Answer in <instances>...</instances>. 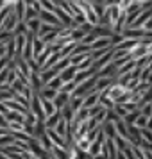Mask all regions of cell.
I'll return each mask as SVG.
<instances>
[{
  "label": "cell",
  "mask_w": 152,
  "mask_h": 159,
  "mask_svg": "<svg viewBox=\"0 0 152 159\" xmlns=\"http://www.w3.org/2000/svg\"><path fill=\"white\" fill-rule=\"evenodd\" d=\"M38 18L41 20L43 23H48V25H54V27H63V23L59 22V18L54 13L50 11H45V9H39V13H38Z\"/></svg>",
  "instance_id": "1"
},
{
  "label": "cell",
  "mask_w": 152,
  "mask_h": 159,
  "mask_svg": "<svg viewBox=\"0 0 152 159\" xmlns=\"http://www.w3.org/2000/svg\"><path fill=\"white\" fill-rule=\"evenodd\" d=\"M145 32L147 30L145 29H132V27H125V29L122 30L123 38H129V39H145Z\"/></svg>",
  "instance_id": "2"
},
{
  "label": "cell",
  "mask_w": 152,
  "mask_h": 159,
  "mask_svg": "<svg viewBox=\"0 0 152 159\" xmlns=\"http://www.w3.org/2000/svg\"><path fill=\"white\" fill-rule=\"evenodd\" d=\"M75 73H77V66L70 65V66H66L63 72H59V79L63 80V82H68V80H73Z\"/></svg>",
  "instance_id": "3"
},
{
  "label": "cell",
  "mask_w": 152,
  "mask_h": 159,
  "mask_svg": "<svg viewBox=\"0 0 152 159\" xmlns=\"http://www.w3.org/2000/svg\"><path fill=\"white\" fill-rule=\"evenodd\" d=\"M18 23V18H16V15L11 11L7 15V18L4 20V23H2V27H0V30H11L13 32V29H15V25Z\"/></svg>",
  "instance_id": "4"
},
{
  "label": "cell",
  "mask_w": 152,
  "mask_h": 159,
  "mask_svg": "<svg viewBox=\"0 0 152 159\" xmlns=\"http://www.w3.org/2000/svg\"><path fill=\"white\" fill-rule=\"evenodd\" d=\"M108 47H113L111 41H109V38H97L93 43L90 45L91 50H100V48H108Z\"/></svg>",
  "instance_id": "5"
},
{
  "label": "cell",
  "mask_w": 152,
  "mask_h": 159,
  "mask_svg": "<svg viewBox=\"0 0 152 159\" xmlns=\"http://www.w3.org/2000/svg\"><path fill=\"white\" fill-rule=\"evenodd\" d=\"M25 25H27V30L32 32L34 36H38V30H39V25H41V20L39 18H32V20H25Z\"/></svg>",
  "instance_id": "6"
},
{
  "label": "cell",
  "mask_w": 152,
  "mask_h": 159,
  "mask_svg": "<svg viewBox=\"0 0 152 159\" xmlns=\"http://www.w3.org/2000/svg\"><path fill=\"white\" fill-rule=\"evenodd\" d=\"M25 2L23 0H20L18 4L15 6V9H13V13L16 15V18H18V22H23V16H25Z\"/></svg>",
  "instance_id": "7"
},
{
  "label": "cell",
  "mask_w": 152,
  "mask_h": 159,
  "mask_svg": "<svg viewBox=\"0 0 152 159\" xmlns=\"http://www.w3.org/2000/svg\"><path fill=\"white\" fill-rule=\"evenodd\" d=\"M86 36V32L79 27H73L72 32H70V41H75V43H81L82 41V38Z\"/></svg>",
  "instance_id": "8"
},
{
  "label": "cell",
  "mask_w": 152,
  "mask_h": 159,
  "mask_svg": "<svg viewBox=\"0 0 152 159\" xmlns=\"http://www.w3.org/2000/svg\"><path fill=\"white\" fill-rule=\"evenodd\" d=\"M41 106H43V115H45V116H50V115H54V113H56V107H54L52 100L41 98Z\"/></svg>",
  "instance_id": "9"
},
{
  "label": "cell",
  "mask_w": 152,
  "mask_h": 159,
  "mask_svg": "<svg viewBox=\"0 0 152 159\" xmlns=\"http://www.w3.org/2000/svg\"><path fill=\"white\" fill-rule=\"evenodd\" d=\"M56 95H58V89H52V88H45L43 91H41V98H47V100H54L56 98Z\"/></svg>",
  "instance_id": "10"
},
{
  "label": "cell",
  "mask_w": 152,
  "mask_h": 159,
  "mask_svg": "<svg viewBox=\"0 0 152 159\" xmlns=\"http://www.w3.org/2000/svg\"><path fill=\"white\" fill-rule=\"evenodd\" d=\"M38 9H34V7H30V6H27L25 7V16H23V22L25 20H32V18H38Z\"/></svg>",
  "instance_id": "11"
},
{
  "label": "cell",
  "mask_w": 152,
  "mask_h": 159,
  "mask_svg": "<svg viewBox=\"0 0 152 159\" xmlns=\"http://www.w3.org/2000/svg\"><path fill=\"white\" fill-rule=\"evenodd\" d=\"M38 2H39L41 9H45V11H50V13H54V9H56V4H54L52 0H38Z\"/></svg>",
  "instance_id": "12"
},
{
  "label": "cell",
  "mask_w": 152,
  "mask_h": 159,
  "mask_svg": "<svg viewBox=\"0 0 152 159\" xmlns=\"http://www.w3.org/2000/svg\"><path fill=\"white\" fill-rule=\"evenodd\" d=\"M13 36H15V34H13L11 30H0V43L6 45L9 39H13Z\"/></svg>",
  "instance_id": "13"
},
{
  "label": "cell",
  "mask_w": 152,
  "mask_h": 159,
  "mask_svg": "<svg viewBox=\"0 0 152 159\" xmlns=\"http://www.w3.org/2000/svg\"><path fill=\"white\" fill-rule=\"evenodd\" d=\"M93 6V13L97 15V18H100L104 15V11H106V6L104 4H91Z\"/></svg>",
  "instance_id": "14"
},
{
  "label": "cell",
  "mask_w": 152,
  "mask_h": 159,
  "mask_svg": "<svg viewBox=\"0 0 152 159\" xmlns=\"http://www.w3.org/2000/svg\"><path fill=\"white\" fill-rule=\"evenodd\" d=\"M140 134H143L147 141H152V130H149L147 127H143V129H140Z\"/></svg>",
  "instance_id": "15"
},
{
  "label": "cell",
  "mask_w": 152,
  "mask_h": 159,
  "mask_svg": "<svg viewBox=\"0 0 152 159\" xmlns=\"http://www.w3.org/2000/svg\"><path fill=\"white\" fill-rule=\"evenodd\" d=\"M20 0H4V7H9V9H15V6L18 4Z\"/></svg>",
  "instance_id": "16"
},
{
  "label": "cell",
  "mask_w": 152,
  "mask_h": 159,
  "mask_svg": "<svg viewBox=\"0 0 152 159\" xmlns=\"http://www.w3.org/2000/svg\"><path fill=\"white\" fill-rule=\"evenodd\" d=\"M143 29H145V30H152V16L149 18V20H147V22H145Z\"/></svg>",
  "instance_id": "17"
},
{
  "label": "cell",
  "mask_w": 152,
  "mask_h": 159,
  "mask_svg": "<svg viewBox=\"0 0 152 159\" xmlns=\"http://www.w3.org/2000/svg\"><path fill=\"white\" fill-rule=\"evenodd\" d=\"M138 6H143V4H149V2H152V0H134Z\"/></svg>",
  "instance_id": "18"
},
{
  "label": "cell",
  "mask_w": 152,
  "mask_h": 159,
  "mask_svg": "<svg viewBox=\"0 0 152 159\" xmlns=\"http://www.w3.org/2000/svg\"><path fill=\"white\" fill-rule=\"evenodd\" d=\"M91 4H104V0H90Z\"/></svg>",
  "instance_id": "19"
},
{
  "label": "cell",
  "mask_w": 152,
  "mask_h": 159,
  "mask_svg": "<svg viewBox=\"0 0 152 159\" xmlns=\"http://www.w3.org/2000/svg\"><path fill=\"white\" fill-rule=\"evenodd\" d=\"M66 2H73V0H66Z\"/></svg>",
  "instance_id": "20"
}]
</instances>
